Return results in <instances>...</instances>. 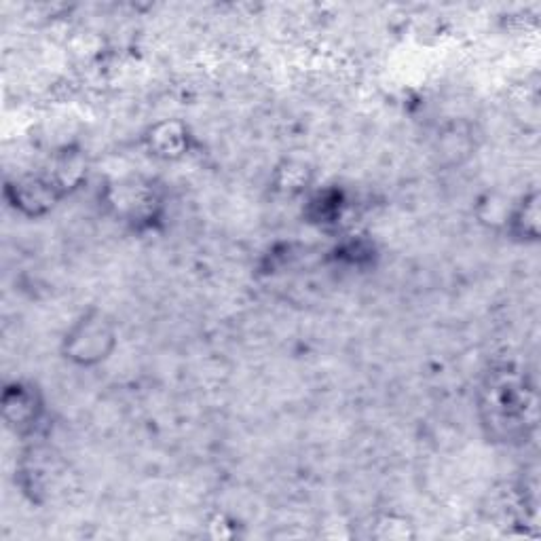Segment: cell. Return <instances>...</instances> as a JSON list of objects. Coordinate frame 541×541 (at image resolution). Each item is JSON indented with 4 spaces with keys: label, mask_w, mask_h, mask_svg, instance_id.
Segmentation results:
<instances>
[{
    "label": "cell",
    "mask_w": 541,
    "mask_h": 541,
    "mask_svg": "<svg viewBox=\"0 0 541 541\" xmlns=\"http://www.w3.org/2000/svg\"><path fill=\"white\" fill-rule=\"evenodd\" d=\"M74 337H83L87 343H81L72 349V356L79 358L81 362H91L104 358L106 347L113 341V332L102 322V317H87L83 324L72 332Z\"/></svg>",
    "instance_id": "6da1fadb"
}]
</instances>
